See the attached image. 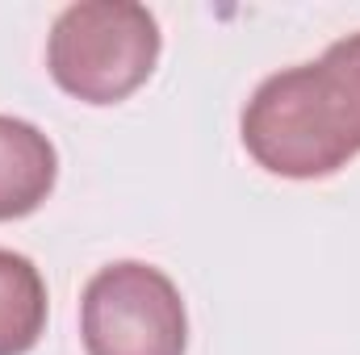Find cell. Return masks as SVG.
Masks as SVG:
<instances>
[{
    "instance_id": "1",
    "label": "cell",
    "mask_w": 360,
    "mask_h": 355,
    "mask_svg": "<svg viewBox=\"0 0 360 355\" xmlns=\"http://www.w3.org/2000/svg\"><path fill=\"white\" fill-rule=\"evenodd\" d=\"M239 134L272 176L323 180L348 168L360 155V34L269 76L243 105Z\"/></svg>"
},
{
    "instance_id": "2",
    "label": "cell",
    "mask_w": 360,
    "mask_h": 355,
    "mask_svg": "<svg viewBox=\"0 0 360 355\" xmlns=\"http://www.w3.org/2000/svg\"><path fill=\"white\" fill-rule=\"evenodd\" d=\"M160 63V21L134 0L68 4L46 38L51 80L84 105H117L151 80Z\"/></svg>"
},
{
    "instance_id": "3",
    "label": "cell",
    "mask_w": 360,
    "mask_h": 355,
    "mask_svg": "<svg viewBox=\"0 0 360 355\" xmlns=\"http://www.w3.org/2000/svg\"><path fill=\"white\" fill-rule=\"evenodd\" d=\"M80 343L89 355H184L188 314L172 276L143 260L101 267L80 297Z\"/></svg>"
},
{
    "instance_id": "4",
    "label": "cell",
    "mask_w": 360,
    "mask_h": 355,
    "mask_svg": "<svg viewBox=\"0 0 360 355\" xmlns=\"http://www.w3.org/2000/svg\"><path fill=\"white\" fill-rule=\"evenodd\" d=\"M59 180V155L55 142L21 121L0 113V222L30 217Z\"/></svg>"
},
{
    "instance_id": "5",
    "label": "cell",
    "mask_w": 360,
    "mask_h": 355,
    "mask_svg": "<svg viewBox=\"0 0 360 355\" xmlns=\"http://www.w3.org/2000/svg\"><path fill=\"white\" fill-rule=\"evenodd\" d=\"M46 284L34 260L0 247V355H25L46 330Z\"/></svg>"
}]
</instances>
